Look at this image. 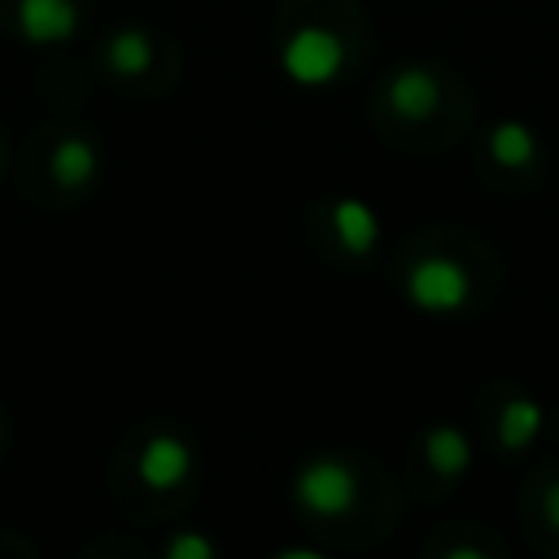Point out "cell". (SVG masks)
I'll return each instance as SVG.
<instances>
[{
  "mask_svg": "<svg viewBox=\"0 0 559 559\" xmlns=\"http://www.w3.org/2000/svg\"><path fill=\"white\" fill-rule=\"evenodd\" d=\"M293 498L306 515H319V520H336V515H349L354 502H358V476L345 459L336 454H319V459H306L293 476Z\"/></svg>",
  "mask_w": 559,
  "mask_h": 559,
  "instance_id": "3",
  "label": "cell"
},
{
  "mask_svg": "<svg viewBox=\"0 0 559 559\" xmlns=\"http://www.w3.org/2000/svg\"><path fill=\"white\" fill-rule=\"evenodd\" d=\"M476 450H472V437L454 424H437L424 432V463L441 476V480H459L467 467H472Z\"/></svg>",
  "mask_w": 559,
  "mask_h": 559,
  "instance_id": "9",
  "label": "cell"
},
{
  "mask_svg": "<svg viewBox=\"0 0 559 559\" xmlns=\"http://www.w3.org/2000/svg\"><path fill=\"white\" fill-rule=\"evenodd\" d=\"M402 293L419 314L450 319L472 306V271L450 253H428L406 271Z\"/></svg>",
  "mask_w": 559,
  "mask_h": 559,
  "instance_id": "1",
  "label": "cell"
},
{
  "mask_svg": "<svg viewBox=\"0 0 559 559\" xmlns=\"http://www.w3.org/2000/svg\"><path fill=\"white\" fill-rule=\"evenodd\" d=\"M546 428V411L537 397H511L502 411H498V441L507 450H528Z\"/></svg>",
  "mask_w": 559,
  "mask_h": 559,
  "instance_id": "11",
  "label": "cell"
},
{
  "mask_svg": "<svg viewBox=\"0 0 559 559\" xmlns=\"http://www.w3.org/2000/svg\"><path fill=\"white\" fill-rule=\"evenodd\" d=\"M218 546L205 537V533H175L166 542V559H214Z\"/></svg>",
  "mask_w": 559,
  "mask_h": 559,
  "instance_id": "13",
  "label": "cell"
},
{
  "mask_svg": "<svg viewBox=\"0 0 559 559\" xmlns=\"http://www.w3.org/2000/svg\"><path fill=\"white\" fill-rule=\"evenodd\" d=\"M485 144H489V157L498 166H507V170H528L537 162V131L528 122H520V118L493 122L489 135H485Z\"/></svg>",
  "mask_w": 559,
  "mask_h": 559,
  "instance_id": "10",
  "label": "cell"
},
{
  "mask_svg": "<svg viewBox=\"0 0 559 559\" xmlns=\"http://www.w3.org/2000/svg\"><path fill=\"white\" fill-rule=\"evenodd\" d=\"M96 170H100V153H96V144H92L87 135H66V140H57V148H52V157H48V175H52L57 188H66V192L87 188V183L96 179Z\"/></svg>",
  "mask_w": 559,
  "mask_h": 559,
  "instance_id": "8",
  "label": "cell"
},
{
  "mask_svg": "<svg viewBox=\"0 0 559 559\" xmlns=\"http://www.w3.org/2000/svg\"><path fill=\"white\" fill-rule=\"evenodd\" d=\"M328 223L349 258H371L380 245V214L362 197H336L328 205Z\"/></svg>",
  "mask_w": 559,
  "mask_h": 559,
  "instance_id": "6",
  "label": "cell"
},
{
  "mask_svg": "<svg viewBox=\"0 0 559 559\" xmlns=\"http://www.w3.org/2000/svg\"><path fill=\"white\" fill-rule=\"evenodd\" d=\"M542 515H546V524H550V528H559V476L542 489Z\"/></svg>",
  "mask_w": 559,
  "mask_h": 559,
  "instance_id": "14",
  "label": "cell"
},
{
  "mask_svg": "<svg viewBox=\"0 0 559 559\" xmlns=\"http://www.w3.org/2000/svg\"><path fill=\"white\" fill-rule=\"evenodd\" d=\"M105 61H109V70L122 74V79L144 74V70L153 66V35H148L144 26H118V31L109 35Z\"/></svg>",
  "mask_w": 559,
  "mask_h": 559,
  "instance_id": "12",
  "label": "cell"
},
{
  "mask_svg": "<svg viewBox=\"0 0 559 559\" xmlns=\"http://www.w3.org/2000/svg\"><path fill=\"white\" fill-rule=\"evenodd\" d=\"M0 170H4V166H0Z\"/></svg>",
  "mask_w": 559,
  "mask_h": 559,
  "instance_id": "15",
  "label": "cell"
},
{
  "mask_svg": "<svg viewBox=\"0 0 559 559\" xmlns=\"http://www.w3.org/2000/svg\"><path fill=\"white\" fill-rule=\"evenodd\" d=\"M280 70L297 87H328L345 70V39L332 26H297L280 44Z\"/></svg>",
  "mask_w": 559,
  "mask_h": 559,
  "instance_id": "2",
  "label": "cell"
},
{
  "mask_svg": "<svg viewBox=\"0 0 559 559\" xmlns=\"http://www.w3.org/2000/svg\"><path fill=\"white\" fill-rule=\"evenodd\" d=\"M17 31L31 44H66L79 31L74 0H17Z\"/></svg>",
  "mask_w": 559,
  "mask_h": 559,
  "instance_id": "7",
  "label": "cell"
},
{
  "mask_svg": "<svg viewBox=\"0 0 559 559\" xmlns=\"http://www.w3.org/2000/svg\"><path fill=\"white\" fill-rule=\"evenodd\" d=\"M441 92H445V87H441V74H437V70H428V66H397V70L389 74L384 100H389V109H393L397 118L424 122V118L437 114Z\"/></svg>",
  "mask_w": 559,
  "mask_h": 559,
  "instance_id": "4",
  "label": "cell"
},
{
  "mask_svg": "<svg viewBox=\"0 0 559 559\" xmlns=\"http://www.w3.org/2000/svg\"><path fill=\"white\" fill-rule=\"evenodd\" d=\"M135 472L148 489L166 493V489H179L188 476H192V445L175 432H153L135 459Z\"/></svg>",
  "mask_w": 559,
  "mask_h": 559,
  "instance_id": "5",
  "label": "cell"
}]
</instances>
